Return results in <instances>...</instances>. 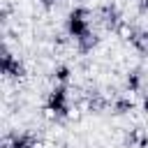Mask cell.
<instances>
[{"label":"cell","mask_w":148,"mask_h":148,"mask_svg":"<svg viewBox=\"0 0 148 148\" xmlns=\"http://www.w3.org/2000/svg\"><path fill=\"white\" fill-rule=\"evenodd\" d=\"M141 42H143V46H148V30L141 35Z\"/></svg>","instance_id":"obj_12"},{"label":"cell","mask_w":148,"mask_h":148,"mask_svg":"<svg viewBox=\"0 0 148 148\" xmlns=\"http://www.w3.org/2000/svg\"><path fill=\"white\" fill-rule=\"evenodd\" d=\"M104 23H106V25H116V23H118V12H116V7H106V9H104Z\"/></svg>","instance_id":"obj_8"},{"label":"cell","mask_w":148,"mask_h":148,"mask_svg":"<svg viewBox=\"0 0 148 148\" xmlns=\"http://www.w3.org/2000/svg\"><path fill=\"white\" fill-rule=\"evenodd\" d=\"M46 111L56 118H65L69 113V95H67V86L56 83V88L49 92L46 97Z\"/></svg>","instance_id":"obj_2"},{"label":"cell","mask_w":148,"mask_h":148,"mask_svg":"<svg viewBox=\"0 0 148 148\" xmlns=\"http://www.w3.org/2000/svg\"><path fill=\"white\" fill-rule=\"evenodd\" d=\"M5 148H37V139L30 132H21V134L9 136L5 141Z\"/></svg>","instance_id":"obj_4"},{"label":"cell","mask_w":148,"mask_h":148,"mask_svg":"<svg viewBox=\"0 0 148 148\" xmlns=\"http://www.w3.org/2000/svg\"><path fill=\"white\" fill-rule=\"evenodd\" d=\"M69 76H72V69H69L67 65H60V67L53 69V79H56V83H60V86H67Z\"/></svg>","instance_id":"obj_6"},{"label":"cell","mask_w":148,"mask_h":148,"mask_svg":"<svg viewBox=\"0 0 148 148\" xmlns=\"http://www.w3.org/2000/svg\"><path fill=\"white\" fill-rule=\"evenodd\" d=\"M141 109H143V111H146V113H148V92H146V95H143V102H141Z\"/></svg>","instance_id":"obj_11"},{"label":"cell","mask_w":148,"mask_h":148,"mask_svg":"<svg viewBox=\"0 0 148 148\" xmlns=\"http://www.w3.org/2000/svg\"><path fill=\"white\" fill-rule=\"evenodd\" d=\"M42 2H44L46 7H51V2H53V0H42Z\"/></svg>","instance_id":"obj_13"},{"label":"cell","mask_w":148,"mask_h":148,"mask_svg":"<svg viewBox=\"0 0 148 148\" xmlns=\"http://www.w3.org/2000/svg\"><path fill=\"white\" fill-rule=\"evenodd\" d=\"M139 9L141 12H148V0H139Z\"/></svg>","instance_id":"obj_10"},{"label":"cell","mask_w":148,"mask_h":148,"mask_svg":"<svg viewBox=\"0 0 148 148\" xmlns=\"http://www.w3.org/2000/svg\"><path fill=\"white\" fill-rule=\"evenodd\" d=\"M65 30H67V35H69L74 42H79L83 35H88V32H90V25H88V9L74 7V9L67 14V18H65Z\"/></svg>","instance_id":"obj_1"},{"label":"cell","mask_w":148,"mask_h":148,"mask_svg":"<svg viewBox=\"0 0 148 148\" xmlns=\"http://www.w3.org/2000/svg\"><path fill=\"white\" fill-rule=\"evenodd\" d=\"M97 42H99V39H97V35H95V32H88V35H83L76 44H79L81 53H88V51H92V49L97 46Z\"/></svg>","instance_id":"obj_5"},{"label":"cell","mask_w":148,"mask_h":148,"mask_svg":"<svg viewBox=\"0 0 148 148\" xmlns=\"http://www.w3.org/2000/svg\"><path fill=\"white\" fill-rule=\"evenodd\" d=\"M0 69H2V74H5L7 79H23V76H25V65H23L16 56H12L7 49L2 51V58H0Z\"/></svg>","instance_id":"obj_3"},{"label":"cell","mask_w":148,"mask_h":148,"mask_svg":"<svg viewBox=\"0 0 148 148\" xmlns=\"http://www.w3.org/2000/svg\"><path fill=\"white\" fill-rule=\"evenodd\" d=\"M139 88H141V74H139V69H134V72L127 74V90L130 92H136Z\"/></svg>","instance_id":"obj_7"},{"label":"cell","mask_w":148,"mask_h":148,"mask_svg":"<svg viewBox=\"0 0 148 148\" xmlns=\"http://www.w3.org/2000/svg\"><path fill=\"white\" fill-rule=\"evenodd\" d=\"M132 109H134V102H132V99H120V102H116V106H113L116 113H127V111H132Z\"/></svg>","instance_id":"obj_9"}]
</instances>
